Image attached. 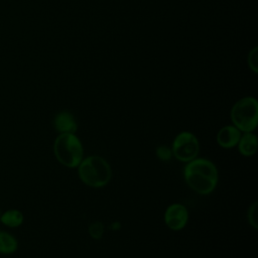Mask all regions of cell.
Returning a JSON list of instances; mask_svg holds the SVG:
<instances>
[{
	"mask_svg": "<svg viewBox=\"0 0 258 258\" xmlns=\"http://www.w3.org/2000/svg\"><path fill=\"white\" fill-rule=\"evenodd\" d=\"M78 167L81 180L92 187H102L106 185L112 176L109 163L100 156H89L83 159Z\"/></svg>",
	"mask_w": 258,
	"mask_h": 258,
	"instance_id": "2",
	"label": "cell"
},
{
	"mask_svg": "<svg viewBox=\"0 0 258 258\" xmlns=\"http://www.w3.org/2000/svg\"><path fill=\"white\" fill-rule=\"evenodd\" d=\"M240 137L241 131L235 126H225L218 132L217 142L224 148H232L238 144Z\"/></svg>",
	"mask_w": 258,
	"mask_h": 258,
	"instance_id": "7",
	"label": "cell"
},
{
	"mask_svg": "<svg viewBox=\"0 0 258 258\" xmlns=\"http://www.w3.org/2000/svg\"><path fill=\"white\" fill-rule=\"evenodd\" d=\"M0 215H1V211H0Z\"/></svg>",
	"mask_w": 258,
	"mask_h": 258,
	"instance_id": "17",
	"label": "cell"
},
{
	"mask_svg": "<svg viewBox=\"0 0 258 258\" xmlns=\"http://www.w3.org/2000/svg\"><path fill=\"white\" fill-rule=\"evenodd\" d=\"M156 155L160 160L167 161L172 156V150L165 145H161L156 148Z\"/></svg>",
	"mask_w": 258,
	"mask_h": 258,
	"instance_id": "14",
	"label": "cell"
},
{
	"mask_svg": "<svg viewBox=\"0 0 258 258\" xmlns=\"http://www.w3.org/2000/svg\"><path fill=\"white\" fill-rule=\"evenodd\" d=\"M238 148L244 156H251L257 149V137L251 132H244L238 142Z\"/></svg>",
	"mask_w": 258,
	"mask_h": 258,
	"instance_id": "10",
	"label": "cell"
},
{
	"mask_svg": "<svg viewBox=\"0 0 258 258\" xmlns=\"http://www.w3.org/2000/svg\"><path fill=\"white\" fill-rule=\"evenodd\" d=\"M234 126L242 132H252L258 123V103L253 97L239 100L231 110Z\"/></svg>",
	"mask_w": 258,
	"mask_h": 258,
	"instance_id": "4",
	"label": "cell"
},
{
	"mask_svg": "<svg viewBox=\"0 0 258 258\" xmlns=\"http://www.w3.org/2000/svg\"><path fill=\"white\" fill-rule=\"evenodd\" d=\"M53 152L67 167H78L83 160V145L74 133H60L54 140Z\"/></svg>",
	"mask_w": 258,
	"mask_h": 258,
	"instance_id": "3",
	"label": "cell"
},
{
	"mask_svg": "<svg viewBox=\"0 0 258 258\" xmlns=\"http://www.w3.org/2000/svg\"><path fill=\"white\" fill-rule=\"evenodd\" d=\"M247 217H248V221H249L250 225H252V227L254 229H257V227H258V222H257V202H255L254 204L251 205V207L249 208Z\"/></svg>",
	"mask_w": 258,
	"mask_h": 258,
	"instance_id": "15",
	"label": "cell"
},
{
	"mask_svg": "<svg viewBox=\"0 0 258 258\" xmlns=\"http://www.w3.org/2000/svg\"><path fill=\"white\" fill-rule=\"evenodd\" d=\"M120 227H121V225H120L118 222H114V223L110 226V228H111V229H113V230H115V231H116V230H118Z\"/></svg>",
	"mask_w": 258,
	"mask_h": 258,
	"instance_id": "16",
	"label": "cell"
},
{
	"mask_svg": "<svg viewBox=\"0 0 258 258\" xmlns=\"http://www.w3.org/2000/svg\"><path fill=\"white\" fill-rule=\"evenodd\" d=\"M53 126L59 133H75L78 129L74 116L67 111L59 112L53 119Z\"/></svg>",
	"mask_w": 258,
	"mask_h": 258,
	"instance_id": "8",
	"label": "cell"
},
{
	"mask_svg": "<svg viewBox=\"0 0 258 258\" xmlns=\"http://www.w3.org/2000/svg\"><path fill=\"white\" fill-rule=\"evenodd\" d=\"M24 221L23 213L17 209H9L0 215V223L7 228H17Z\"/></svg>",
	"mask_w": 258,
	"mask_h": 258,
	"instance_id": "9",
	"label": "cell"
},
{
	"mask_svg": "<svg viewBox=\"0 0 258 258\" xmlns=\"http://www.w3.org/2000/svg\"><path fill=\"white\" fill-rule=\"evenodd\" d=\"M188 214L186 208L181 204L170 205L164 213L166 226L173 231L181 230L187 223Z\"/></svg>",
	"mask_w": 258,
	"mask_h": 258,
	"instance_id": "6",
	"label": "cell"
},
{
	"mask_svg": "<svg viewBox=\"0 0 258 258\" xmlns=\"http://www.w3.org/2000/svg\"><path fill=\"white\" fill-rule=\"evenodd\" d=\"M248 66L255 73H258V47L255 46L248 54Z\"/></svg>",
	"mask_w": 258,
	"mask_h": 258,
	"instance_id": "13",
	"label": "cell"
},
{
	"mask_svg": "<svg viewBox=\"0 0 258 258\" xmlns=\"http://www.w3.org/2000/svg\"><path fill=\"white\" fill-rule=\"evenodd\" d=\"M18 249V241L14 235L0 230V254L11 255Z\"/></svg>",
	"mask_w": 258,
	"mask_h": 258,
	"instance_id": "11",
	"label": "cell"
},
{
	"mask_svg": "<svg viewBox=\"0 0 258 258\" xmlns=\"http://www.w3.org/2000/svg\"><path fill=\"white\" fill-rule=\"evenodd\" d=\"M89 233L93 239H101L104 234V226L101 222H94L89 227Z\"/></svg>",
	"mask_w": 258,
	"mask_h": 258,
	"instance_id": "12",
	"label": "cell"
},
{
	"mask_svg": "<svg viewBox=\"0 0 258 258\" xmlns=\"http://www.w3.org/2000/svg\"><path fill=\"white\" fill-rule=\"evenodd\" d=\"M186 183L196 192L208 195L218 183V170L215 164L205 158H195L187 162L183 169Z\"/></svg>",
	"mask_w": 258,
	"mask_h": 258,
	"instance_id": "1",
	"label": "cell"
},
{
	"mask_svg": "<svg viewBox=\"0 0 258 258\" xmlns=\"http://www.w3.org/2000/svg\"><path fill=\"white\" fill-rule=\"evenodd\" d=\"M172 155L178 160L188 162L195 159L200 150V145L197 137L187 131L180 132L173 140Z\"/></svg>",
	"mask_w": 258,
	"mask_h": 258,
	"instance_id": "5",
	"label": "cell"
}]
</instances>
